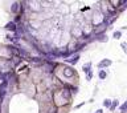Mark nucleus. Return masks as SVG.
Listing matches in <instances>:
<instances>
[{"label": "nucleus", "mask_w": 127, "mask_h": 113, "mask_svg": "<svg viewBox=\"0 0 127 113\" xmlns=\"http://www.w3.org/2000/svg\"><path fill=\"white\" fill-rule=\"evenodd\" d=\"M64 76L65 77H73L74 76V71L72 69V68H69V66H66V68L64 69Z\"/></svg>", "instance_id": "nucleus-1"}, {"label": "nucleus", "mask_w": 127, "mask_h": 113, "mask_svg": "<svg viewBox=\"0 0 127 113\" xmlns=\"http://www.w3.org/2000/svg\"><path fill=\"white\" fill-rule=\"evenodd\" d=\"M19 9H20V3H19V1L12 3V5H11V11H12L13 13H17V12H19Z\"/></svg>", "instance_id": "nucleus-2"}, {"label": "nucleus", "mask_w": 127, "mask_h": 113, "mask_svg": "<svg viewBox=\"0 0 127 113\" xmlns=\"http://www.w3.org/2000/svg\"><path fill=\"white\" fill-rule=\"evenodd\" d=\"M109 65H111V60H109V59L102 60V61L98 64V66H99V68H105V66H109Z\"/></svg>", "instance_id": "nucleus-3"}, {"label": "nucleus", "mask_w": 127, "mask_h": 113, "mask_svg": "<svg viewBox=\"0 0 127 113\" xmlns=\"http://www.w3.org/2000/svg\"><path fill=\"white\" fill-rule=\"evenodd\" d=\"M5 29L16 31V24H15V23H8V24H5Z\"/></svg>", "instance_id": "nucleus-4"}, {"label": "nucleus", "mask_w": 127, "mask_h": 113, "mask_svg": "<svg viewBox=\"0 0 127 113\" xmlns=\"http://www.w3.org/2000/svg\"><path fill=\"white\" fill-rule=\"evenodd\" d=\"M8 86V81H4L1 85H0V93H5V89H7Z\"/></svg>", "instance_id": "nucleus-5"}, {"label": "nucleus", "mask_w": 127, "mask_h": 113, "mask_svg": "<svg viewBox=\"0 0 127 113\" xmlns=\"http://www.w3.org/2000/svg\"><path fill=\"white\" fill-rule=\"evenodd\" d=\"M62 97L65 100H68L69 97H70V90L69 89H64V92H62Z\"/></svg>", "instance_id": "nucleus-6"}, {"label": "nucleus", "mask_w": 127, "mask_h": 113, "mask_svg": "<svg viewBox=\"0 0 127 113\" xmlns=\"http://www.w3.org/2000/svg\"><path fill=\"white\" fill-rule=\"evenodd\" d=\"M118 104H119V103H118V100H115V101H113V103H111L110 109H111V110H114V109H115V108L118 106Z\"/></svg>", "instance_id": "nucleus-7"}, {"label": "nucleus", "mask_w": 127, "mask_h": 113, "mask_svg": "<svg viewBox=\"0 0 127 113\" xmlns=\"http://www.w3.org/2000/svg\"><path fill=\"white\" fill-rule=\"evenodd\" d=\"M78 59H80V56H78V55H77V56H74V57H73V59H72V60H69V63H70V64H76V63H77V61H78Z\"/></svg>", "instance_id": "nucleus-8"}, {"label": "nucleus", "mask_w": 127, "mask_h": 113, "mask_svg": "<svg viewBox=\"0 0 127 113\" xmlns=\"http://www.w3.org/2000/svg\"><path fill=\"white\" fill-rule=\"evenodd\" d=\"M106 76H107V75H106V72H105V71H101V72H99V79L101 80L106 79Z\"/></svg>", "instance_id": "nucleus-9"}, {"label": "nucleus", "mask_w": 127, "mask_h": 113, "mask_svg": "<svg viewBox=\"0 0 127 113\" xmlns=\"http://www.w3.org/2000/svg\"><path fill=\"white\" fill-rule=\"evenodd\" d=\"M103 105H105V106H109V108H110V106H111V101H110L109 99H106V100L103 101Z\"/></svg>", "instance_id": "nucleus-10"}, {"label": "nucleus", "mask_w": 127, "mask_h": 113, "mask_svg": "<svg viewBox=\"0 0 127 113\" xmlns=\"http://www.w3.org/2000/svg\"><path fill=\"white\" fill-rule=\"evenodd\" d=\"M120 110H122V112H126V110H127V101H126V103H124L123 104V105H122V106H120Z\"/></svg>", "instance_id": "nucleus-11"}, {"label": "nucleus", "mask_w": 127, "mask_h": 113, "mask_svg": "<svg viewBox=\"0 0 127 113\" xmlns=\"http://www.w3.org/2000/svg\"><path fill=\"white\" fill-rule=\"evenodd\" d=\"M98 39H99V41H107V36H105V35L98 36Z\"/></svg>", "instance_id": "nucleus-12"}, {"label": "nucleus", "mask_w": 127, "mask_h": 113, "mask_svg": "<svg viewBox=\"0 0 127 113\" xmlns=\"http://www.w3.org/2000/svg\"><path fill=\"white\" fill-rule=\"evenodd\" d=\"M91 77H93V73H91V71H89V72L86 73V79L87 80H91Z\"/></svg>", "instance_id": "nucleus-13"}, {"label": "nucleus", "mask_w": 127, "mask_h": 113, "mask_svg": "<svg viewBox=\"0 0 127 113\" xmlns=\"http://www.w3.org/2000/svg\"><path fill=\"white\" fill-rule=\"evenodd\" d=\"M30 60H32L33 63H38V61H41V59H40V57H32Z\"/></svg>", "instance_id": "nucleus-14"}, {"label": "nucleus", "mask_w": 127, "mask_h": 113, "mask_svg": "<svg viewBox=\"0 0 127 113\" xmlns=\"http://www.w3.org/2000/svg\"><path fill=\"white\" fill-rule=\"evenodd\" d=\"M122 48H123V49H124V52L127 53V44H126V43H122Z\"/></svg>", "instance_id": "nucleus-15"}, {"label": "nucleus", "mask_w": 127, "mask_h": 113, "mask_svg": "<svg viewBox=\"0 0 127 113\" xmlns=\"http://www.w3.org/2000/svg\"><path fill=\"white\" fill-rule=\"evenodd\" d=\"M114 37H115V39H119V37H120V32H115V33H114Z\"/></svg>", "instance_id": "nucleus-16"}, {"label": "nucleus", "mask_w": 127, "mask_h": 113, "mask_svg": "<svg viewBox=\"0 0 127 113\" xmlns=\"http://www.w3.org/2000/svg\"><path fill=\"white\" fill-rule=\"evenodd\" d=\"M95 113H103V110H102V109H98V110H97V112H95Z\"/></svg>", "instance_id": "nucleus-17"}]
</instances>
